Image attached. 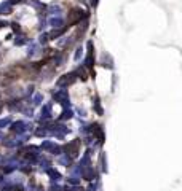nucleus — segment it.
I'll use <instances>...</instances> for the list:
<instances>
[{
	"instance_id": "f257e3e1",
	"label": "nucleus",
	"mask_w": 182,
	"mask_h": 191,
	"mask_svg": "<svg viewBox=\"0 0 182 191\" xmlns=\"http://www.w3.org/2000/svg\"><path fill=\"white\" fill-rule=\"evenodd\" d=\"M74 81H75V72H74V73L62 75L61 78L58 80V86H61V88H66V86H69V84H72Z\"/></svg>"
},
{
	"instance_id": "f03ea898",
	"label": "nucleus",
	"mask_w": 182,
	"mask_h": 191,
	"mask_svg": "<svg viewBox=\"0 0 182 191\" xmlns=\"http://www.w3.org/2000/svg\"><path fill=\"white\" fill-rule=\"evenodd\" d=\"M88 56H86V59H85V65L91 70L94 65V59H93V41H88Z\"/></svg>"
},
{
	"instance_id": "7ed1b4c3",
	"label": "nucleus",
	"mask_w": 182,
	"mask_h": 191,
	"mask_svg": "<svg viewBox=\"0 0 182 191\" xmlns=\"http://www.w3.org/2000/svg\"><path fill=\"white\" fill-rule=\"evenodd\" d=\"M82 18H85V15H83V11L82 10H72L71 11V19H69V24H75V23H78V21H82Z\"/></svg>"
},
{
	"instance_id": "20e7f679",
	"label": "nucleus",
	"mask_w": 182,
	"mask_h": 191,
	"mask_svg": "<svg viewBox=\"0 0 182 191\" xmlns=\"http://www.w3.org/2000/svg\"><path fill=\"white\" fill-rule=\"evenodd\" d=\"M67 97H69V96H67V91H66V89H61V91H58V93L54 94L56 101L61 102V104H64V105H67V102H69Z\"/></svg>"
},
{
	"instance_id": "39448f33",
	"label": "nucleus",
	"mask_w": 182,
	"mask_h": 191,
	"mask_svg": "<svg viewBox=\"0 0 182 191\" xmlns=\"http://www.w3.org/2000/svg\"><path fill=\"white\" fill-rule=\"evenodd\" d=\"M78 140H74V142H71L69 145H66V151H67V154L71 153L72 156H77V151H78Z\"/></svg>"
},
{
	"instance_id": "423d86ee",
	"label": "nucleus",
	"mask_w": 182,
	"mask_h": 191,
	"mask_svg": "<svg viewBox=\"0 0 182 191\" xmlns=\"http://www.w3.org/2000/svg\"><path fill=\"white\" fill-rule=\"evenodd\" d=\"M10 13H11V3L10 2L0 3V15H10Z\"/></svg>"
},
{
	"instance_id": "0eeeda50",
	"label": "nucleus",
	"mask_w": 182,
	"mask_h": 191,
	"mask_svg": "<svg viewBox=\"0 0 182 191\" xmlns=\"http://www.w3.org/2000/svg\"><path fill=\"white\" fill-rule=\"evenodd\" d=\"M26 124L23 123V121H18V123H15V124H13V127H11V129L13 131H15V132H23V131H26V127H24Z\"/></svg>"
},
{
	"instance_id": "6e6552de",
	"label": "nucleus",
	"mask_w": 182,
	"mask_h": 191,
	"mask_svg": "<svg viewBox=\"0 0 182 191\" xmlns=\"http://www.w3.org/2000/svg\"><path fill=\"white\" fill-rule=\"evenodd\" d=\"M62 24H64L62 18H51L50 19V26H53V27H61Z\"/></svg>"
},
{
	"instance_id": "1a4fd4ad",
	"label": "nucleus",
	"mask_w": 182,
	"mask_h": 191,
	"mask_svg": "<svg viewBox=\"0 0 182 191\" xmlns=\"http://www.w3.org/2000/svg\"><path fill=\"white\" fill-rule=\"evenodd\" d=\"M93 108H94V110L97 111V115H102V113H104V111H102V107H101V104H99V99H97V97L94 99V104H93Z\"/></svg>"
},
{
	"instance_id": "9d476101",
	"label": "nucleus",
	"mask_w": 182,
	"mask_h": 191,
	"mask_svg": "<svg viewBox=\"0 0 182 191\" xmlns=\"http://www.w3.org/2000/svg\"><path fill=\"white\" fill-rule=\"evenodd\" d=\"M50 113H51V105H46V107L42 110V119H43V118H50Z\"/></svg>"
},
{
	"instance_id": "9b49d317",
	"label": "nucleus",
	"mask_w": 182,
	"mask_h": 191,
	"mask_svg": "<svg viewBox=\"0 0 182 191\" xmlns=\"http://www.w3.org/2000/svg\"><path fill=\"white\" fill-rule=\"evenodd\" d=\"M48 174L53 177V180H59V179H61V175L56 172V171H53V169H50V171H48Z\"/></svg>"
},
{
	"instance_id": "f8f14e48",
	"label": "nucleus",
	"mask_w": 182,
	"mask_h": 191,
	"mask_svg": "<svg viewBox=\"0 0 182 191\" xmlns=\"http://www.w3.org/2000/svg\"><path fill=\"white\" fill-rule=\"evenodd\" d=\"M67 118H72V111L71 110L62 111V115H61V119H67Z\"/></svg>"
},
{
	"instance_id": "ddd939ff",
	"label": "nucleus",
	"mask_w": 182,
	"mask_h": 191,
	"mask_svg": "<svg viewBox=\"0 0 182 191\" xmlns=\"http://www.w3.org/2000/svg\"><path fill=\"white\" fill-rule=\"evenodd\" d=\"M101 164H102V172H107V167H106V156H104V153H101Z\"/></svg>"
},
{
	"instance_id": "4468645a",
	"label": "nucleus",
	"mask_w": 182,
	"mask_h": 191,
	"mask_svg": "<svg viewBox=\"0 0 182 191\" xmlns=\"http://www.w3.org/2000/svg\"><path fill=\"white\" fill-rule=\"evenodd\" d=\"M40 102H42V96H40V94H37L35 97H34V104H35V105H38Z\"/></svg>"
},
{
	"instance_id": "2eb2a0df",
	"label": "nucleus",
	"mask_w": 182,
	"mask_h": 191,
	"mask_svg": "<svg viewBox=\"0 0 182 191\" xmlns=\"http://www.w3.org/2000/svg\"><path fill=\"white\" fill-rule=\"evenodd\" d=\"M82 51H83L82 48H78V49H77V53H75V61H78V59H80V56H82Z\"/></svg>"
},
{
	"instance_id": "dca6fc26",
	"label": "nucleus",
	"mask_w": 182,
	"mask_h": 191,
	"mask_svg": "<svg viewBox=\"0 0 182 191\" xmlns=\"http://www.w3.org/2000/svg\"><path fill=\"white\" fill-rule=\"evenodd\" d=\"M46 40H48V35H42V37H40V43H46Z\"/></svg>"
},
{
	"instance_id": "f3484780",
	"label": "nucleus",
	"mask_w": 182,
	"mask_h": 191,
	"mask_svg": "<svg viewBox=\"0 0 182 191\" xmlns=\"http://www.w3.org/2000/svg\"><path fill=\"white\" fill-rule=\"evenodd\" d=\"M23 43H26V38L24 37H19V40H16V45H23Z\"/></svg>"
},
{
	"instance_id": "a211bd4d",
	"label": "nucleus",
	"mask_w": 182,
	"mask_h": 191,
	"mask_svg": "<svg viewBox=\"0 0 182 191\" xmlns=\"http://www.w3.org/2000/svg\"><path fill=\"white\" fill-rule=\"evenodd\" d=\"M8 123H10V119H8V118H6V119H2V121H0V127H2V126H6Z\"/></svg>"
},
{
	"instance_id": "6ab92c4d",
	"label": "nucleus",
	"mask_w": 182,
	"mask_h": 191,
	"mask_svg": "<svg viewBox=\"0 0 182 191\" xmlns=\"http://www.w3.org/2000/svg\"><path fill=\"white\" fill-rule=\"evenodd\" d=\"M97 2H99V0H91V5H93V6H97Z\"/></svg>"
},
{
	"instance_id": "aec40b11",
	"label": "nucleus",
	"mask_w": 182,
	"mask_h": 191,
	"mask_svg": "<svg viewBox=\"0 0 182 191\" xmlns=\"http://www.w3.org/2000/svg\"><path fill=\"white\" fill-rule=\"evenodd\" d=\"M19 2H23V0H11L10 3H11V5H15V3H19Z\"/></svg>"
},
{
	"instance_id": "412c9836",
	"label": "nucleus",
	"mask_w": 182,
	"mask_h": 191,
	"mask_svg": "<svg viewBox=\"0 0 182 191\" xmlns=\"http://www.w3.org/2000/svg\"><path fill=\"white\" fill-rule=\"evenodd\" d=\"M3 26H6L5 23H2V21H0V27H3Z\"/></svg>"
}]
</instances>
